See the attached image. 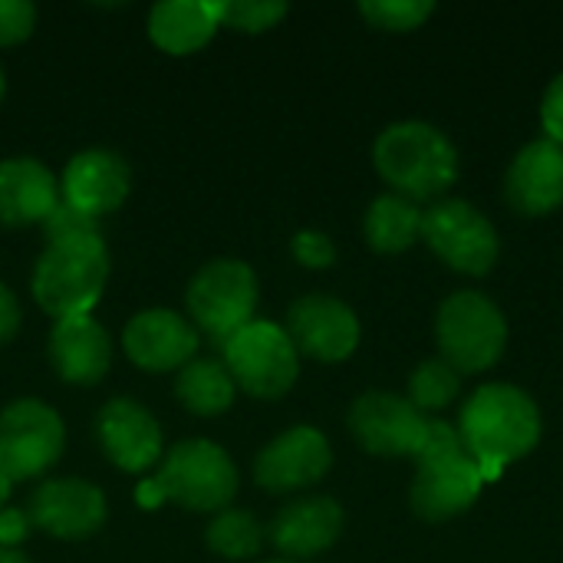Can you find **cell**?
I'll list each match as a JSON object with an SVG mask.
<instances>
[{
  "label": "cell",
  "mask_w": 563,
  "mask_h": 563,
  "mask_svg": "<svg viewBox=\"0 0 563 563\" xmlns=\"http://www.w3.org/2000/svg\"><path fill=\"white\" fill-rule=\"evenodd\" d=\"M422 241L452 271L468 277H485L501 251L495 224L462 198H445L422 211Z\"/></svg>",
  "instance_id": "obj_9"
},
{
  "label": "cell",
  "mask_w": 563,
  "mask_h": 563,
  "mask_svg": "<svg viewBox=\"0 0 563 563\" xmlns=\"http://www.w3.org/2000/svg\"><path fill=\"white\" fill-rule=\"evenodd\" d=\"M122 350L145 373H172L195 360L198 330L181 313L168 307H152L125 323Z\"/></svg>",
  "instance_id": "obj_16"
},
{
  "label": "cell",
  "mask_w": 563,
  "mask_h": 563,
  "mask_svg": "<svg viewBox=\"0 0 563 563\" xmlns=\"http://www.w3.org/2000/svg\"><path fill=\"white\" fill-rule=\"evenodd\" d=\"M350 432L353 439L369 452V455H383V459H402V455H416L422 435H426V422L422 412L396 393H363L353 406H350Z\"/></svg>",
  "instance_id": "obj_10"
},
{
  "label": "cell",
  "mask_w": 563,
  "mask_h": 563,
  "mask_svg": "<svg viewBox=\"0 0 563 563\" xmlns=\"http://www.w3.org/2000/svg\"><path fill=\"white\" fill-rule=\"evenodd\" d=\"M482 485H485V475L475 465V459L468 452H455V455L416 465L409 501L422 521L439 525L468 511L475 498L482 495Z\"/></svg>",
  "instance_id": "obj_17"
},
{
  "label": "cell",
  "mask_w": 563,
  "mask_h": 563,
  "mask_svg": "<svg viewBox=\"0 0 563 563\" xmlns=\"http://www.w3.org/2000/svg\"><path fill=\"white\" fill-rule=\"evenodd\" d=\"M290 254H294V261H297V264H303V267H310V271H323V267H330V264L336 261V247H333V241H330L323 231H313V228H307V231H297V234H294V241H290Z\"/></svg>",
  "instance_id": "obj_30"
},
{
  "label": "cell",
  "mask_w": 563,
  "mask_h": 563,
  "mask_svg": "<svg viewBox=\"0 0 563 563\" xmlns=\"http://www.w3.org/2000/svg\"><path fill=\"white\" fill-rule=\"evenodd\" d=\"M360 13L379 30L406 33V30L422 26L435 13V3L432 0H363Z\"/></svg>",
  "instance_id": "obj_27"
},
{
  "label": "cell",
  "mask_w": 563,
  "mask_h": 563,
  "mask_svg": "<svg viewBox=\"0 0 563 563\" xmlns=\"http://www.w3.org/2000/svg\"><path fill=\"white\" fill-rule=\"evenodd\" d=\"M96 442L102 455L129 475H145L162 459V429L155 416L135 399H109L96 412Z\"/></svg>",
  "instance_id": "obj_13"
},
{
  "label": "cell",
  "mask_w": 563,
  "mask_h": 563,
  "mask_svg": "<svg viewBox=\"0 0 563 563\" xmlns=\"http://www.w3.org/2000/svg\"><path fill=\"white\" fill-rule=\"evenodd\" d=\"M30 525L59 541L92 538L109 515L106 495L79 478H49L30 495Z\"/></svg>",
  "instance_id": "obj_14"
},
{
  "label": "cell",
  "mask_w": 563,
  "mask_h": 563,
  "mask_svg": "<svg viewBox=\"0 0 563 563\" xmlns=\"http://www.w3.org/2000/svg\"><path fill=\"white\" fill-rule=\"evenodd\" d=\"M287 336L297 353L320 363H343L360 346V320L356 313L327 294H307L287 310Z\"/></svg>",
  "instance_id": "obj_11"
},
{
  "label": "cell",
  "mask_w": 563,
  "mask_h": 563,
  "mask_svg": "<svg viewBox=\"0 0 563 563\" xmlns=\"http://www.w3.org/2000/svg\"><path fill=\"white\" fill-rule=\"evenodd\" d=\"M363 234L376 254H402L422 238V211L402 195H379L366 211Z\"/></svg>",
  "instance_id": "obj_23"
},
{
  "label": "cell",
  "mask_w": 563,
  "mask_h": 563,
  "mask_svg": "<svg viewBox=\"0 0 563 563\" xmlns=\"http://www.w3.org/2000/svg\"><path fill=\"white\" fill-rule=\"evenodd\" d=\"M205 544L221 554L224 561H247L264 544V528L251 511L224 508L214 515V521L205 531Z\"/></svg>",
  "instance_id": "obj_25"
},
{
  "label": "cell",
  "mask_w": 563,
  "mask_h": 563,
  "mask_svg": "<svg viewBox=\"0 0 563 563\" xmlns=\"http://www.w3.org/2000/svg\"><path fill=\"white\" fill-rule=\"evenodd\" d=\"M36 26V7L26 0H0V46L23 43Z\"/></svg>",
  "instance_id": "obj_31"
},
{
  "label": "cell",
  "mask_w": 563,
  "mask_h": 563,
  "mask_svg": "<svg viewBox=\"0 0 563 563\" xmlns=\"http://www.w3.org/2000/svg\"><path fill=\"white\" fill-rule=\"evenodd\" d=\"M287 3L280 0H224L218 3L221 26L241 30V33H264L277 26L287 16Z\"/></svg>",
  "instance_id": "obj_28"
},
{
  "label": "cell",
  "mask_w": 563,
  "mask_h": 563,
  "mask_svg": "<svg viewBox=\"0 0 563 563\" xmlns=\"http://www.w3.org/2000/svg\"><path fill=\"white\" fill-rule=\"evenodd\" d=\"M373 165L383 181L409 201L439 198L459 178V152L452 139L419 119L383 129L373 145Z\"/></svg>",
  "instance_id": "obj_2"
},
{
  "label": "cell",
  "mask_w": 563,
  "mask_h": 563,
  "mask_svg": "<svg viewBox=\"0 0 563 563\" xmlns=\"http://www.w3.org/2000/svg\"><path fill=\"white\" fill-rule=\"evenodd\" d=\"M459 435L485 482H495L505 465L525 459L541 442V409L525 389L488 383L462 406Z\"/></svg>",
  "instance_id": "obj_1"
},
{
  "label": "cell",
  "mask_w": 563,
  "mask_h": 563,
  "mask_svg": "<svg viewBox=\"0 0 563 563\" xmlns=\"http://www.w3.org/2000/svg\"><path fill=\"white\" fill-rule=\"evenodd\" d=\"M59 201H63L59 181L43 162L30 155L0 162V224L3 228L43 224Z\"/></svg>",
  "instance_id": "obj_20"
},
{
  "label": "cell",
  "mask_w": 563,
  "mask_h": 563,
  "mask_svg": "<svg viewBox=\"0 0 563 563\" xmlns=\"http://www.w3.org/2000/svg\"><path fill=\"white\" fill-rule=\"evenodd\" d=\"M191 327L224 346L238 330L254 323L257 310V274L238 257L208 261L185 290Z\"/></svg>",
  "instance_id": "obj_5"
},
{
  "label": "cell",
  "mask_w": 563,
  "mask_h": 563,
  "mask_svg": "<svg viewBox=\"0 0 563 563\" xmlns=\"http://www.w3.org/2000/svg\"><path fill=\"white\" fill-rule=\"evenodd\" d=\"M30 534V515L20 508H3L0 511V548L16 551Z\"/></svg>",
  "instance_id": "obj_34"
},
{
  "label": "cell",
  "mask_w": 563,
  "mask_h": 563,
  "mask_svg": "<svg viewBox=\"0 0 563 563\" xmlns=\"http://www.w3.org/2000/svg\"><path fill=\"white\" fill-rule=\"evenodd\" d=\"M505 198L528 218L551 214L563 205V148L551 139L528 142L505 175Z\"/></svg>",
  "instance_id": "obj_18"
},
{
  "label": "cell",
  "mask_w": 563,
  "mask_h": 563,
  "mask_svg": "<svg viewBox=\"0 0 563 563\" xmlns=\"http://www.w3.org/2000/svg\"><path fill=\"white\" fill-rule=\"evenodd\" d=\"M20 330V303L16 297L10 294L7 284H0V346L10 343Z\"/></svg>",
  "instance_id": "obj_35"
},
{
  "label": "cell",
  "mask_w": 563,
  "mask_h": 563,
  "mask_svg": "<svg viewBox=\"0 0 563 563\" xmlns=\"http://www.w3.org/2000/svg\"><path fill=\"white\" fill-rule=\"evenodd\" d=\"M343 534V508L333 498H300L277 511L271 521V541L287 558H313L336 544Z\"/></svg>",
  "instance_id": "obj_21"
},
{
  "label": "cell",
  "mask_w": 563,
  "mask_h": 563,
  "mask_svg": "<svg viewBox=\"0 0 563 563\" xmlns=\"http://www.w3.org/2000/svg\"><path fill=\"white\" fill-rule=\"evenodd\" d=\"M165 495V501H175L188 511L218 515L231 508L238 495V465L231 455L211 442V439H185L175 449L165 452L158 475H152Z\"/></svg>",
  "instance_id": "obj_6"
},
{
  "label": "cell",
  "mask_w": 563,
  "mask_h": 563,
  "mask_svg": "<svg viewBox=\"0 0 563 563\" xmlns=\"http://www.w3.org/2000/svg\"><path fill=\"white\" fill-rule=\"evenodd\" d=\"M333 465L330 442L313 426H297L267 442L254 462V482L271 495H287L317 485Z\"/></svg>",
  "instance_id": "obj_12"
},
{
  "label": "cell",
  "mask_w": 563,
  "mask_h": 563,
  "mask_svg": "<svg viewBox=\"0 0 563 563\" xmlns=\"http://www.w3.org/2000/svg\"><path fill=\"white\" fill-rule=\"evenodd\" d=\"M221 26L218 3L208 0H165L148 10V36L172 56L201 49Z\"/></svg>",
  "instance_id": "obj_22"
},
{
  "label": "cell",
  "mask_w": 563,
  "mask_h": 563,
  "mask_svg": "<svg viewBox=\"0 0 563 563\" xmlns=\"http://www.w3.org/2000/svg\"><path fill=\"white\" fill-rule=\"evenodd\" d=\"M435 340L442 360L455 373H485L501 360L508 346V320L501 307L485 294L459 290L439 307Z\"/></svg>",
  "instance_id": "obj_4"
},
{
  "label": "cell",
  "mask_w": 563,
  "mask_h": 563,
  "mask_svg": "<svg viewBox=\"0 0 563 563\" xmlns=\"http://www.w3.org/2000/svg\"><path fill=\"white\" fill-rule=\"evenodd\" d=\"M267 563H290V561H267Z\"/></svg>",
  "instance_id": "obj_40"
},
{
  "label": "cell",
  "mask_w": 563,
  "mask_h": 563,
  "mask_svg": "<svg viewBox=\"0 0 563 563\" xmlns=\"http://www.w3.org/2000/svg\"><path fill=\"white\" fill-rule=\"evenodd\" d=\"M92 234H99V221L89 218V214H82V211H76V208H69L66 201H59V205L53 208V214L43 221V238H46V244H49V241L92 238Z\"/></svg>",
  "instance_id": "obj_29"
},
{
  "label": "cell",
  "mask_w": 563,
  "mask_h": 563,
  "mask_svg": "<svg viewBox=\"0 0 563 563\" xmlns=\"http://www.w3.org/2000/svg\"><path fill=\"white\" fill-rule=\"evenodd\" d=\"M66 449V429L53 406L13 399L0 412V472L16 485L46 475Z\"/></svg>",
  "instance_id": "obj_8"
},
{
  "label": "cell",
  "mask_w": 563,
  "mask_h": 563,
  "mask_svg": "<svg viewBox=\"0 0 563 563\" xmlns=\"http://www.w3.org/2000/svg\"><path fill=\"white\" fill-rule=\"evenodd\" d=\"M139 505H142L145 511H152V508L165 505V495H162V488H158V482H155V478H145V482L139 485Z\"/></svg>",
  "instance_id": "obj_36"
},
{
  "label": "cell",
  "mask_w": 563,
  "mask_h": 563,
  "mask_svg": "<svg viewBox=\"0 0 563 563\" xmlns=\"http://www.w3.org/2000/svg\"><path fill=\"white\" fill-rule=\"evenodd\" d=\"M49 363L69 386H96L112 366V340L99 320L69 317L49 330Z\"/></svg>",
  "instance_id": "obj_19"
},
{
  "label": "cell",
  "mask_w": 563,
  "mask_h": 563,
  "mask_svg": "<svg viewBox=\"0 0 563 563\" xmlns=\"http://www.w3.org/2000/svg\"><path fill=\"white\" fill-rule=\"evenodd\" d=\"M109 280V251L102 234L76 241H49L40 254L30 290L43 313L56 320L86 317Z\"/></svg>",
  "instance_id": "obj_3"
},
{
  "label": "cell",
  "mask_w": 563,
  "mask_h": 563,
  "mask_svg": "<svg viewBox=\"0 0 563 563\" xmlns=\"http://www.w3.org/2000/svg\"><path fill=\"white\" fill-rule=\"evenodd\" d=\"M132 191V168L129 162L112 152V148H86L76 152L59 178V198L89 214V218H102L112 214L125 205Z\"/></svg>",
  "instance_id": "obj_15"
},
{
  "label": "cell",
  "mask_w": 563,
  "mask_h": 563,
  "mask_svg": "<svg viewBox=\"0 0 563 563\" xmlns=\"http://www.w3.org/2000/svg\"><path fill=\"white\" fill-rule=\"evenodd\" d=\"M541 125L548 132L551 142H558L563 148V73L551 79V86L544 89L541 99Z\"/></svg>",
  "instance_id": "obj_33"
},
{
  "label": "cell",
  "mask_w": 563,
  "mask_h": 563,
  "mask_svg": "<svg viewBox=\"0 0 563 563\" xmlns=\"http://www.w3.org/2000/svg\"><path fill=\"white\" fill-rule=\"evenodd\" d=\"M221 356L234 386L254 399H280L294 389L300 376L297 346L290 343L284 327L267 320H254L238 330L221 346Z\"/></svg>",
  "instance_id": "obj_7"
},
{
  "label": "cell",
  "mask_w": 563,
  "mask_h": 563,
  "mask_svg": "<svg viewBox=\"0 0 563 563\" xmlns=\"http://www.w3.org/2000/svg\"><path fill=\"white\" fill-rule=\"evenodd\" d=\"M175 396L191 416H221L231 409L238 386L221 360H191L175 376Z\"/></svg>",
  "instance_id": "obj_24"
},
{
  "label": "cell",
  "mask_w": 563,
  "mask_h": 563,
  "mask_svg": "<svg viewBox=\"0 0 563 563\" xmlns=\"http://www.w3.org/2000/svg\"><path fill=\"white\" fill-rule=\"evenodd\" d=\"M3 92H7V76H3V69H0V99H3Z\"/></svg>",
  "instance_id": "obj_39"
},
{
  "label": "cell",
  "mask_w": 563,
  "mask_h": 563,
  "mask_svg": "<svg viewBox=\"0 0 563 563\" xmlns=\"http://www.w3.org/2000/svg\"><path fill=\"white\" fill-rule=\"evenodd\" d=\"M0 563H30V561H26V554H20V551H7V548H0Z\"/></svg>",
  "instance_id": "obj_38"
},
{
  "label": "cell",
  "mask_w": 563,
  "mask_h": 563,
  "mask_svg": "<svg viewBox=\"0 0 563 563\" xmlns=\"http://www.w3.org/2000/svg\"><path fill=\"white\" fill-rule=\"evenodd\" d=\"M462 389V373H455L442 356L439 360H426L416 366V373L409 376V402L422 412H435L455 402Z\"/></svg>",
  "instance_id": "obj_26"
},
{
  "label": "cell",
  "mask_w": 563,
  "mask_h": 563,
  "mask_svg": "<svg viewBox=\"0 0 563 563\" xmlns=\"http://www.w3.org/2000/svg\"><path fill=\"white\" fill-rule=\"evenodd\" d=\"M10 492H13V482L0 472V511L7 508V498H10Z\"/></svg>",
  "instance_id": "obj_37"
},
{
  "label": "cell",
  "mask_w": 563,
  "mask_h": 563,
  "mask_svg": "<svg viewBox=\"0 0 563 563\" xmlns=\"http://www.w3.org/2000/svg\"><path fill=\"white\" fill-rule=\"evenodd\" d=\"M455 452H465L459 429L449 426V422H426V435H422L412 459H416V465H422V462H435V459H445V455H455Z\"/></svg>",
  "instance_id": "obj_32"
}]
</instances>
